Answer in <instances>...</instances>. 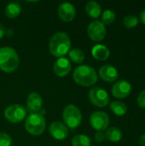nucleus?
Here are the masks:
<instances>
[{"mask_svg": "<svg viewBox=\"0 0 145 146\" xmlns=\"http://www.w3.org/2000/svg\"><path fill=\"white\" fill-rule=\"evenodd\" d=\"M70 47V38L64 32H59L54 34L49 44L50 52L51 55L56 57H61L68 54L69 52Z\"/></svg>", "mask_w": 145, "mask_h": 146, "instance_id": "obj_1", "label": "nucleus"}, {"mask_svg": "<svg viewBox=\"0 0 145 146\" xmlns=\"http://www.w3.org/2000/svg\"><path fill=\"white\" fill-rule=\"evenodd\" d=\"M19 66V56L11 47L0 48V69L11 73L17 69Z\"/></svg>", "mask_w": 145, "mask_h": 146, "instance_id": "obj_2", "label": "nucleus"}, {"mask_svg": "<svg viewBox=\"0 0 145 146\" xmlns=\"http://www.w3.org/2000/svg\"><path fill=\"white\" fill-rule=\"evenodd\" d=\"M73 78L77 84L83 86H91L97 81L96 70L88 65H81L76 68Z\"/></svg>", "mask_w": 145, "mask_h": 146, "instance_id": "obj_3", "label": "nucleus"}, {"mask_svg": "<svg viewBox=\"0 0 145 146\" xmlns=\"http://www.w3.org/2000/svg\"><path fill=\"white\" fill-rule=\"evenodd\" d=\"M46 127L45 119L44 118L43 115L38 113H32L30 114L25 122L26 130L32 135H40L42 134Z\"/></svg>", "mask_w": 145, "mask_h": 146, "instance_id": "obj_4", "label": "nucleus"}, {"mask_svg": "<svg viewBox=\"0 0 145 146\" xmlns=\"http://www.w3.org/2000/svg\"><path fill=\"white\" fill-rule=\"evenodd\" d=\"M62 117L67 127H68L71 129L78 127L82 121L81 112L79 110V108L73 104H69L64 109Z\"/></svg>", "mask_w": 145, "mask_h": 146, "instance_id": "obj_5", "label": "nucleus"}, {"mask_svg": "<svg viewBox=\"0 0 145 146\" xmlns=\"http://www.w3.org/2000/svg\"><path fill=\"white\" fill-rule=\"evenodd\" d=\"M89 99L92 104L103 108L109 104V97L108 92L101 87H93L89 91Z\"/></svg>", "mask_w": 145, "mask_h": 146, "instance_id": "obj_6", "label": "nucleus"}, {"mask_svg": "<svg viewBox=\"0 0 145 146\" xmlns=\"http://www.w3.org/2000/svg\"><path fill=\"white\" fill-rule=\"evenodd\" d=\"M26 115V110L19 104L10 105L4 110L5 118L11 123H19L22 121Z\"/></svg>", "mask_w": 145, "mask_h": 146, "instance_id": "obj_7", "label": "nucleus"}, {"mask_svg": "<svg viewBox=\"0 0 145 146\" xmlns=\"http://www.w3.org/2000/svg\"><path fill=\"white\" fill-rule=\"evenodd\" d=\"M90 123L91 127L97 132L107 130L109 124V115L103 111H95L90 117Z\"/></svg>", "mask_w": 145, "mask_h": 146, "instance_id": "obj_8", "label": "nucleus"}, {"mask_svg": "<svg viewBox=\"0 0 145 146\" xmlns=\"http://www.w3.org/2000/svg\"><path fill=\"white\" fill-rule=\"evenodd\" d=\"M87 33L93 41H101L106 36L105 25L100 21H94L89 24Z\"/></svg>", "mask_w": 145, "mask_h": 146, "instance_id": "obj_9", "label": "nucleus"}, {"mask_svg": "<svg viewBox=\"0 0 145 146\" xmlns=\"http://www.w3.org/2000/svg\"><path fill=\"white\" fill-rule=\"evenodd\" d=\"M132 92V86L126 80H120L114 84L112 86L111 92L116 98H126Z\"/></svg>", "mask_w": 145, "mask_h": 146, "instance_id": "obj_10", "label": "nucleus"}, {"mask_svg": "<svg viewBox=\"0 0 145 146\" xmlns=\"http://www.w3.org/2000/svg\"><path fill=\"white\" fill-rule=\"evenodd\" d=\"M51 136L57 140H63L68 136V128L66 125L60 121H54L49 127Z\"/></svg>", "mask_w": 145, "mask_h": 146, "instance_id": "obj_11", "label": "nucleus"}, {"mask_svg": "<svg viewBox=\"0 0 145 146\" xmlns=\"http://www.w3.org/2000/svg\"><path fill=\"white\" fill-rule=\"evenodd\" d=\"M58 15L62 21L68 22L74 19L76 15V10L72 3L66 2L60 4L58 8Z\"/></svg>", "mask_w": 145, "mask_h": 146, "instance_id": "obj_12", "label": "nucleus"}, {"mask_svg": "<svg viewBox=\"0 0 145 146\" xmlns=\"http://www.w3.org/2000/svg\"><path fill=\"white\" fill-rule=\"evenodd\" d=\"M71 68L72 66L69 60L65 57H61L55 62L53 66V70L57 76L64 77L70 73Z\"/></svg>", "mask_w": 145, "mask_h": 146, "instance_id": "obj_13", "label": "nucleus"}, {"mask_svg": "<svg viewBox=\"0 0 145 146\" xmlns=\"http://www.w3.org/2000/svg\"><path fill=\"white\" fill-rule=\"evenodd\" d=\"M99 75L104 81L110 83L115 82L118 79L119 73L114 66L106 64L102 66L99 69Z\"/></svg>", "mask_w": 145, "mask_h": 146, "instance_id": "obj_14", "label": "nucleus"}, {"mask_svg": "<svg viewBox=\"0 0 145 146\" xmlns=\"http://www.w3.org/2000/svg\"><path fill=\"white\" fill-rule=\"evenodd\" d=\"M43 106V99L41 96L37 92H32L27 96L26 107L32 113H37L41 110Z\"/></svg>", "mask_w": 145, "mask_h": 146, "instance_id": "obj_15", "label": "nucleus"}, {"mask_svg": "<svg viewBox=\"0 0 145 146\" xmlns=\"http://www.w3.org/2000/svg\"><path fill=\"white\" fill-rule=\"evenodd\" d=\"M91 54L94 58L100 61H105L109 58L110 52L107 46L103 44H97L92 48Z\"/></svg>", "mask_w": 145, "mask_h": 146, "instance_id": "obj_16", "label": "nucleus"}, {"mask_svg": "<svg viewBox=\"0 0 145 146\" xmlns=\"http://www.w3.org/2000/svg\"><path fill=\"white\" fill-rule=\"evenodd\" d=\"M85 12L91 18H98L102 14V8L98 3L90 1L85 6Z\"/></svg>", "mask_w": 145, "mask_h": 146, "instance_id": "obj_17", "label": "nucleus"}, {"mask_svg": "<svg viewBox=\"0 0 145 146\" xmlns=\"http://www.w3.org/2000/svg\"><path fill=\"white\" fill-rule=\"evenodd\" d=\"M104 135H105V139H107L111 142H119L122 139V132L120 128L116 127H112L108 128Z\"/></svg>", "mask_w": 145, "mask_h": 146, "instance_id": "obj_18", "label": "nucleus"}, {"mask_svg": "<svg viewBox=\"0 0 145 146\" xmlns=\"http://www.w3.org/2000/svg\"><path fill=\"white\" fill-rule=\"evenodd\" d=\"M21 11V7L18 3L13 2L9 3L5 8V15L9 18H15L17 17Z\"/></svg>", "mask_w": 145, "mask_h": 146, "instance_id": "obj_19", "label": "nucleus"}, {"mask_svg": "<svg viewBox=\"0 0 145 146\" xmlns=\"http://www.w3.org/2000/svg\"><path fill=\"white\" fill-rule=\"evenodd\" d=\"M110 110L113 111V113L118 116H123L127 112V107L126 105L119 101H114L110 104Z\"/></svg>", "mask_w": 145, "mask_h": 146, "instance_id": "obj_20", "label": "nucleus"}, {"mask_svg": "<svg viewBox=\"0 0 145 146\" xmlns=\"http://www.w3.org/2000/svg\"><path fill=\"white\" fill-rule=\"evenodd\" d=\"M73 146H91V139L84 134H79L72 139Z\"/></svg>", "mask_w": 145, "mask_h": 146, "instance_id": "obj_21", "label": "nucleus"}, {"mask_svg": "<svg viewBox=\"0 0 145 146\" xmlns=\"http://www.w3.org/2000/svg\"><path fill=\"white\" fill-rule=\"evenodd\" d=\"M69 58L75 63H81L85 59V54L80 49L75 48L69 51Z\"/></svg>", "mask_w": 145, "mask_h": 146, "instance_id": "obj_22", "label": "nucleus"}, {"mask_svg": "<svg viewBox=\"0 0 145 146\" xmlns=\"http://www.w3.org/2000/svg\"><path fill=\"white\" fill-rule=\"evenodd\" d=\"M115 20V13L111 9L105 10L102 15V22L104 25L112 24Z\"/></svg>", "mask_w": 145, "mask_h": 146, "instance_id": "obj_23", "label": "nucleus"}, {"mask_svg": "<svg viewBox=\"0 0 145 146\" xmlns=\"http://www.w3.org/2000/svg\"><path fill=\"white\" fill-rule=\"evenodd\" d=\"M138 19L134 15H127L123 20V25L127 29H132L138 25Z\"/></svg>", "mask_w": 145, "mask_h": 146, "instance_id": "obj_24", "label": "nucleus"}, {"mask_svg": "<svg viewBox=\"0 0 145 146\" xmlns=\"http://www.w3.org/2000/svg\"><path fill=\"white\" fill-rule=\"evenodd\" d=\"M12 139L5 133H0V146H11Z\"/></svg>", "mask_w": 145, "mask_h": 146, "instance_id": "obj_25", "label": "nucleus"}, {"mask_svg": "<svg viewBox=\"0 0 145 146\" xmlns=\"http://www.w3.org/2000/svg\"><path fill=\"white\" fill-rule=\"evenodd\" d=\"M138 104L140 108L145 109V90L139 93L138 97Z\"/></svg>", "mask_w": 145, "mask_h": 146, "instance_id": "obj_26", "label": "nucleus"}, {"mask_svg": "<svg viewBox=\"0 0 145 146\" xmlns=\"http://www.w3.org/2000/svg\"><path fill=\"white\" fill-rule=\"evenodd\" d=\"M105 139V135L103 132H97L95 133V140L97 142H103Z\"/></svg>", "mask_w": 145, "mask_h": 146, "instance_id": "obj_27", "label": "nucleus"}, {"mask_svg": "<svg viewBox=\"0 0 145 146\" xmlns=\"http://www.w3.org/2000/svg\"><path fill=\"white\" fill-rule=\"evenodd\" d=\"M5 34V29L2 24H0V38H2Z\"/></svg>", "mask_w": 145, "mask_h": 146, "instance_id": "obj_28", "label": "nucleus"}, {"mask_svg": "<svg viewBox=\"0 0 145 146\" xmlns=\"http://www.w3.org/2000/svg\"><path fill=\"white\" fill-rule=\"evenodd\" d=\"M139 144L141 146H145V134H143L139 139Z\"/></svg>", "mask_w": 145, "mask_h": 146, "instance_id": "obj_29", "label": "nucleus"}, {"mask_svg": "<svg viewBox=\"0 0 145 146\" xmlns=\"http://www.w3.org/2000/svg\"><path fill=\"white\" fill-rule=\"evenodd\" d=\"M140 20L145 25V9L140 13Z\"/></svg>", "mask_w": 145, "mask_h": 146, "instance_id": "obj_30", "label": "nucleus"}]
</instances>
